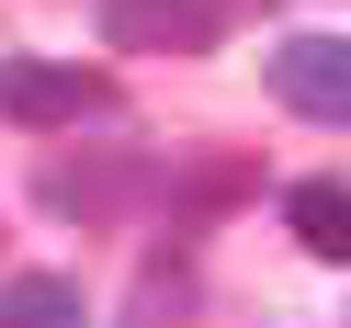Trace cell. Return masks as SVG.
Instances as JSON below:
<instances>
[{
  "label": "cell",
  "instance_id": "1",
  "mask_svg": "<svg viewBox=\"0 0 351 328\" xmlns=\"http://www.w3.org/2000/svg\"><path fill=\"white\" fill-rule=\"evenodd\" d=\"M0 114L12 125H102L114 114V79L69 68V57H0Z\"/></svg>",
  "mask_w": 351,
  "mask_h": 328
},
{
  "label": "cell",
  "instance_id": "2",
  "mask_svg": "<svg viewBox=\"0 0 351 328\" xmlns=\"http://www.w3.org/2000/svg\"><path fill=\"white\" fill-rule=\"evenodd\" d=\"M215 34H227L215 0H102V46L125 57H204Z\"/></svg>",
  "mask_w": 351,
  "mask_h": 328
},
{
  "label": "cell",
  "instance_id": "3",
  "mask_svg": "<svg viewBox=\"0 0 351 328\" xmlns=\"http://www.w3.org/2000/svg\"><path fill=\"white\" fill-rule=\"evenodd\" d=\"M272 91L317 125H351V34H283L272 46Z\"/></svg>",
  "mask_w": 351,
  "mask_h": 328
},
{
  "label": "cell",
  "instance_id": "4",
  "mask_svg": "<svg viewBox=\"0 0 351 328\" xmlns=\"http://www.w3.org/2000/svg\"><path fill=\"white\" fill-rule=\"evenodd\" d=\"M283 227H295L317 260H351V181H295L283 192Z\"/></svg>",
  "mask_w": 351,
  "mask_h": 328
},
{
  "label": "cell",
  "instance_id": "5",
  "mask_svg": "<svg viewBox=\"0 0 351 328\" xmlns=\"http://www.w3.org/2000/svg\"><path fill=\"white\" fill-rule=\"evenodd\" d=\"M0 317L12 328H57V317H80V283L69 272H12L0 283Z\"/></svg>",
  "mask_w": 351,
  "mask_h": 328
},
{
  "label": "cell",
  "instance_id": "6",
  "mask_svg": "<svg viewBox=\"0 0 351 328\" xmlns=\"http://www.w3.org/2000/svg\"><path fill=\"white\" fill-rule=\"evenodd\" d=\"M34 192H46L57 215H114V204H125L136 181H125V170H80V159H57L46 181H34Z\"/></svg>",
  "mask_w": 351,
  "mask_h": 328
}]
</instances>
